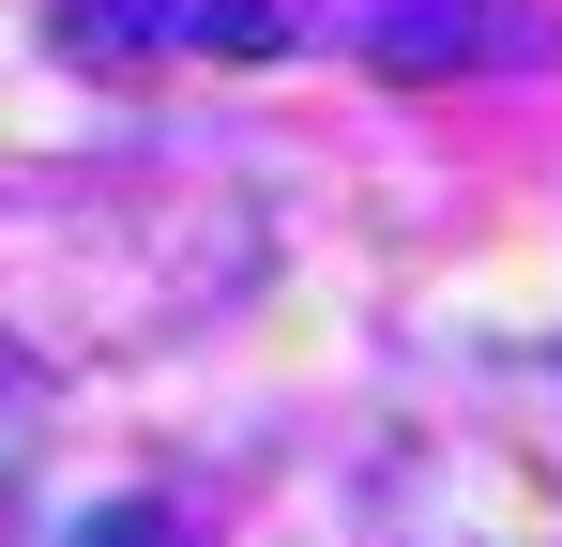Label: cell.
<instances>
[{"instance_id":"obj_1","label":"cell","mask_w":562,"mask_h":547,"mask_svg":"<svg viewBox=\"0 0 562 547\" xmlns=\"http://www.w3.org/2000/svg\"><path fill=\"white\" fill-rule=\"evenodd\" d=\"M517 46H532V31L486 15V0H380V15H366L380 77H457V62H517Z\"/></svg>"},{"instance_id":"obj_2","label":"cell","mask_w":562,"mask_h":547,"mask_svg":"<svg viewBox=\"0 0 562 547\" xmlns=\"http://www.w3.org/2000/svg\"><path fill=\"white\" fill-rule=\"evenodd\" d=\"M153 46H183V62H289L304 15L289 0H153Z\"/></svg>"},{"instance_id":"obj_3","label":"cell","mask_w":562,"mask_h":547,"mask_svg":"<svg viewBox=\"0 0 562 547\" xmlns=\"http://www.w3.org/2000/svg\"><path fill=\"white\" fill-rule=\"evenodd\" d=\"M46 31H61V62H137L153 46V0H61Z\"/></svg>"},{"instance_id":"obj_4","label":"cell","mask_w":562,"mask_h":547,"mask_svg":"<svg viewBox=\"0 0 562 547\" xmlns=\"http://www.w3.org/2000/svg\"><path fill=\"white\" fill-rule=\"evenodd\" d=\"M77 547H183V533H168V502H106V517H77Z\"/></svg>"},{"instance_id":"obj_5","label":"cell","mask_w":562,"mask_h":547,"mask_svg":"<svg viewBox=\"0 0 562 547\" xmlns=\"http://www.w3.org/2000/svg\"><path fill=\"white\" fill-rule=\"evenodd\" d=\"M15 395H31V350H15V335H0V411H15Z\"/></svg>"}]
</instances>
